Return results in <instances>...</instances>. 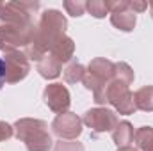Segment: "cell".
Masks as SVG:
<instances>
[{"mask_svg":"<svg viewBox=\"0 0 153 151\" xmlns=\"http://www.w3.org/2000/svg\"><path fill=\"white\" fill-rule=\"evenodd\" d=\"M66 27H68V21L61 11L46 9L41 14L39 23L36 25L30 44L25 48V55L29 57V61H41L46 53H50L55 41L61 36H64Z\"/></svg>","mask_w":153,"mask_h":151,"instance_id":"cell-1","label":"cell"},{"mask_svg":"<svg viewBox=\"0 0 153 151\" xmlns=\"http://www.w3.org/2000/svg\"><path fill=\"white\" fill-rule=\"evenodd\" d=\"M14 135L18 141L25 144L27 151H50L52 150V135L48 132V124L41 119L22 117L14 124Z\"/></svg>","mask_w":153,"mask_h":151,"instance_id":"cell-2","label":"cell"},{"mask_svg":"<svg viewBox=\"0 0 153 151\" xmlns=\"http://www.w3.org/2000/svg\"><path fill=\"white\" fill-rule=\"evenodd\" d=\"M38 9V2H0V20L7 25H32V14Z\"/></svg>","mask_w":153,"mask_h":151,"instance_id":"cell-3","label":"cell"},{"mask_svg":"<svg viewBox=\"0 0 153 151\" xmlns=\"http://www.w3.org/2000/svg\"><path fill=\"white\" fill-rule=\"evenodd\" d=\"M114 64L112 61L109 59H103V57H96L89 62L87 70H85V75H84V87L87 91H96L98 87H102L103 84H109L112 78H114Z\"/></svg>","mask_w":153,"mask_h":151,"instance_id":"cell-4","label":"cell"},{"mask_svg":"<svg viewBox=\"0 0 153 151\" xmlns=\"http://www.w3.org/2000/svg\"><path fill=\"white\" fill-rule=\"evenodd\" d=\"M2 55L5 59V68H7V76H5V84H16L22 82L30 71V61L25 55V52L9 48V46H2Z\"/></svg>","mask_w":153,"mask_h":151,"instance_id":"cell-5","label":"cell"},{"mask_svg":"<svg viewBox=\"0 0 153 151\" xmlns=\"http://www.w3.org/2000/svg\"><path fill=\"white\" fill-rule=\"evenodd\" d=\"M82 123L87 128H91L94 133H105V132L112 133V130L117 126L119 119H117V114L114 110L105 109V107H96V109H89L84 114Z\"/></svg>","mask_w":153,"mask_h":151,"instance_id":"cell-6","label":"cell"},{"mask_svg":"<svg viewBox=\"0 0 153 151\" xmlns=\"http://www.w3.org/2000/svg\"><path fill=\"white\" fill-rule=\"evenodd\" d=\"M52 130L61 141H75L82 133V119L73 112L59 114L52 123Z\"/></svg>","mask_w":153,"mask_h":151,"instance_id":"cell-7","label":"cell"},{"mask_svg":"<svg viewBox=\"0 0 153 151\" xmlns=\"http://www.w3.org/2000/svg\"><path fill=\"white\" fill-rule=\"evenodd\" d=\"M43 100H45L46 107L52 112H55L57 115L68 112V109L71 105L70 91L62 84H50V85H46L45 91H43Z\"/></svg>","mask_w":153,"mask_h":151,"instance_id":"cell-8","label":"cell"},{"mask_svg":"<svg viewBox=\"0 0 153 151\" xmlns=\"http://www.w3.org/2000/svg\"><path fill=\"white\" fill-rule=\"evenodd\" d=\"M73 53H75V43H73L71 38H68L66 34L57 39L55 44H53L52 50H50V55H53L61 64L70 62V61L73 59Z\"/></svg>","mask_w":153,"mask_h":151,"instance_id":"cell-9","label":"cell"},{"mask_svg":"<svg viewBox=\"0 0 153 151\" xmlns=\"http://www.w3.org/2000/svg\"><path fill=\"white\" fill-rule=\"evenodd\" d=\"M38 71H39V75L43 76V78H46V80H53V78H57V76L61 75V71H62V64H61L53 55L46 53L41 61H38Z\"/></svg>","mask_w":153,"mask_h":151,"instance_id":"cell-10","label":"cell"},{"mask_svg":"<svg viewBox=\"0 0 153 151\" xmlns=\"http://www.w3.org/2000/svg\"><path fill=\"white\" fill-rule=\"evenodd\" d=\"M134 126L132 123L128 121H119L117 126L112 130V141L117 148H123V146H130V142L134 141Z\"/></svg>","mask_w":153,"mask_h":151,"instance_id":"cell-11","label":"cell"},{"mask_svg":"<svg viewBox=\"0 0 153 151\" xmlns=\"http://www.w3.org/2000/svg\"><path fill=\"white\" fill-rule=\"evenodd\" d=\"M111 23L116 29L123 30V32H132L135 23H137V16L134 11H123V13H112L111 14Z\"/></svg>","mask_w":153,"mask_h":151,"instance_id":"cell-12","label":"cell"},{"mask_svg":"<svg viewBox=\"0 0 153 151\" xmlns=\"http://www.w3.org/2000/svg\"><path fill=\"white\" fill-rule=\"evenodd\" d=\"M134 103L137 110L153 112V85H144L134 93Z\"/></svg>","mask_w":153,"mask_h":151,"instance_id":"cell-13","label":"cell"},{"mask_svg":"<svg viewBox=\"0 0 153 151\" xmlns=\"http://www.w3.org/2000/svg\"><path fill=\"white\" fill-rule=\"evenodd\" d=\"M134 141L137 144V150L153 151V128L152 126H141L135 132Z\"/></svg>","mask_w":153,"mask_h":151,"instance_id":"cell-14","label":"cell"},{"mask_svg":"<svg viewBox=\"0 0 153 151\" xmlns=\"http://www.w3.org/2000/svg\"><path fill=\"white\" fill-rule=\"evenodd\" d=\"M84 75H85V68L78 62H71L64 71H62V76L68 84H76V82H82L84 80Z\"/></svg>","mask_w":153,"mask_h":151,"instance_id":"cell-15","label":"cell"},{"mask_svg":"<svg viewBox=\"0 0 153 151\" xmlns=\"http://www.w3.org/2000/svg\"><path fill=\"white\" fill-rule=\"evenodd\" d=\"M134 78H135L134 70H132L126 62H116L114 64V80H119V82L130 85V84L134 82Z\"/></svg>","mask_w":153,"mask_h":151,"instance_id":"cell-16","label":"cell"},{"mask_svg":"<svg viewBox=\"0 0 153 151\" xmlns=\"http://www.w3.org/2000/svg\"><path fill=\"white\" fill-rule=\"evenodd\" d=\"M85 9L94 18H105L107 14H111L105 0H89V2H85Z\"/></svg>","mask_w":153,"mask_h":151,"instance_id":"cell-17","label":"cell"},{"mask_svg":"<svg viewBox=\"0 0 153 151\" xmlns=\"http://www.w3.org/2000/svg\"><path fill=\"white\" fill-rule=\"evenodd\" d=\"M64 9L68 11V14L71 16H82L85 13V2H80V0H66L64 2Z\"/></svg>","mask_w":153,"mask_h":151,"instance_id":"cell-18","label":"cell"},{"mask_svg":"<svg viewBox=\"0 0 153 151\" xmlns=\"http://www.w3.org/2000/svg\"><path fill=\"white\" fill-rule=\"evenodd\" d=\"M53 151H85L84 144L78 141H59L55 144Z\"/></svg>","mask_w":153,"mask_h":151,"instance_id":"cell-19","label":"cell"},{"mask_svg":"<svg viewBox=\"0 0 153 151\" xmlns=\"http://www.w3.org/2000/svg\"><path fill=\"white\" fill-rule=\"evenodd\" d=\"M107 2V7L112 13H123V11H128L130 9V2L128 0H105Z\"/></svg>","mask_w":153,"mask_h":151,"instance_id":"cell-20","label":"cell"},{"mask_svg":"<svg viewBox=\"0 0 153 151\" xmlns=\"http://www.w3.org/2000/svg\"><path fill=\"white\" fill-rule=\"evenodd\" d=\"M13 135H14V128H13L9 123H5V121H0V142H4V141H9Z\"/></svg>","mask_w":153,"mask_h":151,"instance_id":"cell-21","label":"cell"},{"mask_svg":"<svg viewBox=\"0 0 153 151\" xmlns=\"http://www.w3.org/2000/svg\"><path fill=\"white\" fill-rule=\"evenodd\" d=\"M5 76H7V68H5V59L2 55V50H0V89L4 87L5 84Z\"/></svg>","mask_w":153,"mask_h":151,"instance_id":"cell-22","label":"cell"},{"mask_svg":"<svg viewBox=\"0 0 153 151\" xmlns=\"http://www.w3.org/2000/svg\"><path fill=\"white\" fill-rule=\"evenodd\" d=\"M146 9H148V4H146V2H135V0H134V2H130V11H134L135 14H137V13L146 11Z\"/></svg>","mask_w":153,"mask_h":151,"instance_id":"cell-23","label":"cell"},{"mask_svg":"<svg viewBox=\"0 0 153 151\" xmlns=\"http://www.w3.org/2000/svg\"><path fill=\"white\" fill-rule=\"evenodd\" d=\"M117 151H139V150L132 148V146H123V148H117Z\"/></svg>","mask_w":153,"mask_h":151,"instance_id":"cell-24","label":"cell"},{"mask_svg":"<svg viewBox=\"0 0 153 151\" xmlns=\"http://www.w3.org/2000/svg\"><path fill=\"white\" fill-rule=\"evenodd\" d=\"M148 7H150V16H152V20H153V2L148 4Z\"/></svg>","mask_w":153,"mask_h":151,"instance_id":"cell-25","label":"cell"}]
</instances>
